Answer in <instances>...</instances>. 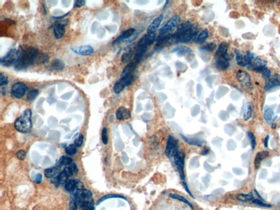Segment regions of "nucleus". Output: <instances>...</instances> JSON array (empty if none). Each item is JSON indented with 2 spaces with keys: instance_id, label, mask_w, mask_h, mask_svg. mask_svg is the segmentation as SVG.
<instances>
[{
  "instance_id": "f257e3e1",
  "label": "nucleus",
  "mask_w": 280,
  "mask_h": 210,
  "mask_svg": "<svg viewBox=\"0 0 280 210\" xmlns=\"http://www.w3.org/2000/svg\"><path fill=\"white\" fill-rule=\"evenodd\" d=\"M68 210H95L92 193L84 188L71 193Z\"/></svg>"
},
{
  "instance_id": "f03ea898",
  "label": "nucleus",
  "mask_w": 280,
  "mask_h": 210,
  "mask_svg": "<svg viewBox=\"0 0 280 210\" xmlns=\"http://www.w3.org/2000/svg\"><path fill=\"white\" fill-rule=\"evenodd\" d=\"M39 54L40 52L38 49L32 47H29L25 50H22L14 66L15 70L20 71L26 70L34 65L37 61Z\"/></svg>"
},
{
  "instance_id": "7ed1b4c3",
  "label": "nucleus",
  "mask_w": 280,
  "mask_h": 210,
  "mask_svg": "<svg viewBox=\"0 0 280 210\" xmlns=\"http://www.w3.org/2000/svg\"><path fill=\"white\" fill-rule=\"evenodd\" d=\"M198 35L197 28L190 22L182 24L179 27L172 38L176 43H188Z\"/></svg>"
},
{
  "instance_id": "20e7f679",
  "label": "nucleus",
  "mask_w": 280,
  "mask_h": 210,
  "mask_svg": "<svg viewBox=\"0 0 280 210\" xmlns=\"http://www.w3.org/2000/svg\"><path fill=\"white\" fill-rule=\"evenodd\" d=\"M32 112L30 109H26L22 116L19 117L14 123L15 129L20 132L26 133L32 128Z\"/></svg>"
},
{
  "instance_id": "39448f33",
  "label": "nucleus",
  "mask_w": 280,
  "mask_h": 210,
  "mask_svg": "<svg viewBox=\"0 0 280 210\" xmlns=\"http://www.w3.org/2000/svg\"><path fill=\"white\" fill-rule=\"evenodd\" d=\"M22 52V48L20 46L18 49L12 48L5 56L1 58V64L7 67L15 66Z\"/></svg>"
},
{
  "instance_id": "423d86ee",
  "label": "nucleus",
  "mask_w": 280,
  "mask_h": 210,
  "mask_svg": "<svg viewBox=\"0 0 280 210\" xmlns=\"http://www.w3.org/2000/svg\"><path fill=\"white\" fill-rule=\"evenodd\" d=\"M179 152L178 140L172 137L171 135H168L166 150H165L166 155L169 158L172 159Z\"/></svg>"
},
{
  "instance_id": "0eeeda50",
  "label": "nucleus",
  "mask_w": 280,
  "mask_h": 210,
  "mask_svg": "<svg viewBox=\"0 0 280 210\" xmlns=\"http://www.w3.org/2000/svg\"><path fill=\"white\" fill-rule=\"evenodd\" d=\"M185 154L184 152H180L179 153L172 158V160L179 171V176L182 182L186 181V176L184 172Z\"/></svg>"
},
{
  "instance_id": "6e6552de",
  "label": "nucleus",
  "mask_w": 280,
  "mask_h": 210,
  "mask_svg": "<svg viewBox=\"0 0 280 210\" xmlns=\"http://www.w3.org/2000/svg\"><path fill=\"white\" fill-rule=\"evenodd\" d=\"M27 86L25 83L17 82L14 83L12 87V96L17 99H21L26 93Z\"/></svg>"
},
{
  "instance_id": "1a4fd4ad",
  "label": "nucleus",
  "mask_w": 280,
  "mask_h": 210,
  "mask_svg": "<svg viewBox=\"0 0 280 210\" xmlns=\"http://www.w3.org/2000/svg\"><path fill=\"white\" fill-rule=\"evenodd\" d=\"M181 18L179 16H173L168 20L166 24L160 30L159 34H168L172 30L175 28L177 25L181 22Z\"/></svg>"
},
{
  "instance_id": "9d476101",
  "label": "nucleus",
  "mask_w": 280,
  "mask_h": 210,
  "mask_svg": "<svg viewBox=\"0 0 280 210\" xmlns=\"http://www.w3.org/2000/svg\"><path fill=\"white\" fill-rule=\"evenodd\" d=\"M65 188L66 191L72 193L77 190L83 189L84 188V184L82 182L78 180L71 179L68 180L65 183Z\"/></svg>"
},
{
  "instance_id": "9b49d317",
  "label": "nucleus",
  "mask_w": 280,
  "mask_h": 210,
  "mask_svg": "<svg viewBox=\"0 0 280 210\" xmlns=\"http://www.w3.org/2000/svg\"><path fill=\"white\" fill-rule=\"evenodd\" d=\"M71 50L77 54L82 56H90L94 53V48L90 45H82L80 47H73L70 48Z\"/></svg>"
},
{
  "instance_id": "f8f14e48",
  "label": "nucleus",
  "mask_w": 280,
  "mask_h": 210,
  "mask_svg": "<svg viewBox=\"0 0 280 210\" xmlns=\"http://www.w3.org/2000/svg\"><path fill=\"white\" fill-rule=\"evenodd\" d=\"M155 33L153 34H147L144 35L141 40L138 41L137 45V47H143L147 48L148 46L152 45L155 40Z\"/></svg>"
},
{
  "instance_id": "ddd939ff",
  "label": "nucleus",
  "mask_w": 280,
  "mask_h": 210,
  "mask_svg": "<svg viewBox=\"0 0 280 210\" xmlns=\"http://www.w3.org/2000/svg\"><path fill=\"white\" fill-rule=\"evenodd\" d=\"M280 86V75L275 74L266 79L265 82V89L269 91L277 86Z\"/></svg>"
},
{
  "instance_id": "4468645a",
  "label": "nucleus",
  "mask_w": 280,
  "mask_h": 210,
  "mask_svg": "<svg viewBox=\"0 0 280 210\" xmlns=\"http://www.w3.org/2000/svg\"><path fill=\"white\" fill-rule=\"evenodd\" d=\"M237 79L240 84L246 86L250 84V77L247 72L240 70L237 73Z\"/></svg>"
},
{
  "instance_id": "2eb2a0df",
  "label": "nucleus",
  "mask_w": 280,
  "mask_h": 210,
  "mask_svg": "<svg viewBox=\"0 0 280 210\" xmlns=\"http://www.w3.org/2000/svg\"><path fill=\"white\" fill-rule=\"evenodd\" d=\"M138 63L135 60L131 61L127 66L124 68L121 75V78L127 77L130 76L134 75V71L138 65Z\"/></svg>"
},
{
  "instance_id": "dca6fc26",
  "label": "nucleus",
  "mask_w": 280,
  "mask_h": 210,
  "mask_svg": "<svg viewBox=\"0 0 280 210\" xmlns=\"http://www.w3.org/2000/svg\"><path fill=\"white\" fill-rule=\"evenodd\" d=\"M267 64V61L261 57H256L248 64V68L252 70H256L260 67L265 66Z\"/></svg>"
},
{
  "instance_id": "f3484780",
  "label": "nucleus",
  "mask_w": 280,
  "mask_h": 210,
  "mask_svg": "<svg viewBox=\"0 0 280 210\" xmlns=\"http://www.w3.org/2000/svg\"><path fill=\"white\" fill-rule=\"evenodd\" d=\"M116 117L118 120H127L130 118V112L128 109H126L125 107H120L119 109H117L116 112Z\"/></svg>"
},
{
  "instance_id": "a211bd4d",
  "label": "nucleus",
  "mask_w": 280,
  "mask_h": 210,
  "mask_svg": "<svg viewBox=\"0 0 280 210\" xmlns=\"http://www.w3.org/2000/svg\"><path fill=\"white\" fill-rule=\"evenodd\" d=\"M164 15H159L157 18L154 19L153 20V22L148 26L147 30V34H153L155 33V32L157 31V29L161 25V22L162 20L163 19Z\"/></svg>"
},
{
  "instance_id": "6ab92c4d",
  "label": "nucleus",
  "mask_w": 280,
  "mask_h": 210,
  "mask_svg": "<svg viewBox=\"0 0 280 210\" xmlns=\"http://www.w3.org/2000/svg\"><path fill=\"white\" fill-rule=\"evenodd\" d=\"M128 86L127 79L124 78H121L118 81H117L113 87V90L116 94H120L124 89Z\"/></svg>"
},
{
  "instance_id": "aec40b11",
  "label": "nucleus",
  "mask_w": 280,
  "mask_h": 210,
  "mask_svg": "<svg viewBox=\"0 0 280 210\" xmlns=\"http://www.w3.org/2000/svg\"><path fill=\"white\" fill-rule=\"evenodd\" d=\"M192 52V50L189 47H188L187 46H184V45L178 46L177 47L174 48L171 50V52L176 53L177 55L179 57L183 56L184 55L186 54L188 52Z\"/></svg>"
},
{
  "instance_id": "412c9836",
  "label": "nucleus",
  "mask_w": 280,
  "mask_h": 210,
  "mask_svg": "<svg viewBox=\"0 0 280 210\" xmlns=\"http://www.w3.org/2000/svg\"><path fill=\"white\" fill-rule=\"evenodd\" d=\"M209 36V30L207 29H205L200 34H198L194 38V42L197 44H202L204 43L206 40Z\"/></svg>"
},
{
  "instance_id": "4be33fe9",
  "label": "nucleus",
  "mask_w": 280,
  "mask_h": 210,
  "mask_svg": "<svg viewBox=\"0 0 280 210\" xmlns=\"http://www.w3.org/2000/svg\"><path fill=\"white\" fill-rule=\"evenodd\" d=\"M61 167L58 165H55L54 167L52 168L46 169L45 171V176L48 178H51L58 175L59 173Z\"/></svg>"
},
{
  "instance_id": "5701e85b",
  "label": "nucleus",
  "mask_w": 280,
  "mask_h": 210,
  "mask_svg": "<svg viewBox=\"0 0 280 210\" xmlns=\"http://www.w3.org/2000/svg\"><path fill=\"white\" fill-rule=\"evenodd\" d=\"M228 49V45L227 43L225 42H222L217 51V57L218 58H220L225 56L227 54Z\"/></svg>"
},
{
  "instance_id": "b1692460",
  "label": "nucleus",
  "mask_w": 280,
  "mask_h": 210,
  "mask_svg": "<svg viewBox=\"0 0 280 210\" xmlns=\"http://www.w3.org/2000/svg\"><path fill=\"white\" fill-rule=\"evenodd\" d=\"M269 155V153L266 151H263L258 153V154L256 155L255 161H254V166L256 169H258L259 168L260 165L261 164V161L262 160L268 157Z\"/></svg>"
},
{
  "instance_id": "393cba45",
  "label": "nucleus",
  "mask_w": 280,
  "mask_h": 210,
  "mask_svg": "<svg viewBox=\"0 0 280 210\" xmlns=\"http://www.w3.org/2000/svg\"><path fill=\"white\" fill-rule=\"evenodd\" d=\"M65 68V64L62 60L54 59L50 65V68L53 71H62Z\"/></svg>"
},
{
  "instance_id": "a878e982",
  "label": "nucleus",
  "mask_w": 280,
  "mask_h": 210,
  "mask_svg": "<svg viewBox=\"0 0 280 210\" xmlns=\"http://www.w3.org/2000/svg\"><path fill=\"white\" fill-rule=\"evenodd\" d=\"M216 67L220 71H224L227 69L229 66V63L228 60L223 58H218L216 61Z\"/></svg>"
},
{
  "instance_id": "bb28decb",
  "label": "nucleus",
  "mask_w": 280,
  "mask_h": 210,
  "mask_svg": "<svg viewBox=\"0 0 280 210\" xmlns=\"http://www.w3.org/2000/svg\"><path fill=\"white\" fill-rule=\"evenodd\" d=\"M172 37L173 35L172 34H159L155 41L158 45H161L169 41L171 38H172Z\"/></svg>"
},
{
  "instance_id": "cd10ccee",
  "label": "nucleus",
  "mask_w": 280,
  "mask_h": 210,
  "mask_svg": "<svg viewBox=\"0 0 280 210\" xmlns=\"http://www.w3.org/2000/svg\"><path fill=\"white\" fill-rule=\"evenodd\" d=\"M168 196H169L170 198H171L172 199L177 200L179 201H180L181 202H182V203L186 204V205L190 207L191 209H194L193 205L187 199H186L184 197H183V196L179 195V194H173V193H170L168 195Z\"/></svg>"
},
{
  "instance_id": "c85d7f7f",
  "label": "nucleus",
  "mask_w": 280,
  "mask_h": 210,
  "mask_svg": "<svg viewBox=\"0 0 280 210\" xmlns=\"http://www.w3.org/2000/svg\"><path fill=\"white\" fill-rule=\"evenodd\" d=\"M65 33V27L56 24L54 28V34L55 37L57 40H60V38L64 36Z\"/></svg>"
},
{
  "instance_id": "c756f323",
  "label": "nucleus",
  "mask_w": 280,
  "mask_h": 210,
  "mask_svg": "<svg viewBox=\"0 0 280 210\" xmlns=\"http://www.w3.org/2000/svg\"><path fill=\"white\" fill-rule=\"evenodd\" d=\"M181 137L184 139V140L189 144L190 145H193V146H202L204 144V142L202 140H200L199 139H195V138H188L187 137L184 136L183 135H181Z\"/></svg>"
},
{
  "instance_id": "7c9ffc66",
  "label": "nucleus",
  "mask_w": 280,
  "mask_h": 210,
  "mask_svg": "<svg viewBox=\"0 0 280 210\" xmlns=\"http://www.w3.org/2000/svg\"><path fill=\"white\" fill-rule=\"evenodd\" d=\"M236 63L240 66L242 67H245L246 66H248V61L247 59L246 56H243L242 54L238 53L237 54L236 58Z\"/></svg>"
},
{
  "instance_id": "2f4dec72",
  "label": "nucleus",
  "mask_w": 280,
  "mask_h": 210,
  "mask_svg": "<svg viewBox=\"0 0 280 210\" xmlns=\"http://www.w3.org/2000/svg\"><path fill=\"white\" fill-rule=\"evenodd\" d=\"M111 198H120V199H124V200H125L126 201H127V199L126 198V197H125L123 195H120V194H107V195H105V196H102L101 199H100L99 200V201H98L97 203H96V205H99L100 203L103 202L104 201H105V200H107V199H111Z\"/></svg>"
},
{
  "instance_id": "473e14b6",
  "label": "nucleus",
  "mask_w": 280,
  "mask_h": 210,
  "mask_svg": "<svg viewBox=\"0 0 280 210\" xmlns=\"http://www.w3.org/2000/svg\"><path fill=\"white\" fill-rule=\"evenodd\" d=\"M273 116H274V112H273V109L268 106H266L265 108L264 118L266 122H268V123L270 124L273 121Z\"/></svg>"
},
{
  "instance_id": "72a5a7b5",
  "label": "nucleus",
  "mask_w": 280,
  "mask_h": 210,
  "mask_svg": "<svg viewBox=\"0 0 280 210\" xmlns=\"http://www.w3.org/2000/svg\"><path fill=\"white\" fill-rule=\"evenodd\" d=\"M256 71L259 73H261L262 77L264 78L268 79L271 76V72L268 68H266L265 66L260 67L256 70Z\"/></svg>"
},
{
  "instance_id": "f704fd0d",
  "label": "nucleus",
  "mask_w": 280,
  "mask_h": 210,
  "mask_svg": "<svg viewBox=\"0 0 280 210\" xmlns=\"http://www.w3.org/2000/svg\"><path fill=\"white\" fill-rule=\"evenodd\" d=\"M253 195L252 193H250L248 194H241L238 196V199L242 202H247L248 201L253 200Z\"/></svg>"
},
{
  "instance_id": "c9c22d12",
  "label": "nucleus",
  "mask_w": 280,
  "mask_h": 210,
  "mask_svg": "<svg viewBox=\"0 0 280 210\" xmlns=\"http://www.w3.org/2000/svg\"><path fill=\"white\" fill-rule=\"evenodd\" d=\"M49 60V57L48 55L44 52H42L39 54L36 63L38 64H44L48 63Z\"/></svg>"
},
{
  "instance_id": "e433bc0d",
  "label": "nucleus",
  "mask_w": 280,
  "mask_h": 210,
  "mask_svg": "<svg viewBox=\"0 0 280 210\" xmlns=\"http://www.w3.org/2000/svg\"><path fill=\"white\" fill-rule=\"evenodd\" d=\"M61 166H67L68 165L71 164L73 163V160L71 158L66 157V156H63L60 158V159L59 160V161L58 162Z\"/></svg>"
},
{
  "instance_id": "4c0bfd02",
  "label": "nucleus",
  "mask_w": 280,
  "mask_h": 210,
  "mask_svg": "<svg viewBox=\"0 0 280 210\" xmlns=\"http://www.w3.org/2000/svg\"><path fill=\"white\" fill-rule=\"evenodd\" d=\"M252 111H253V109H252V105L250 104H247L246 108L245 109L244 113H243V118L245 120H248L252 116Z\"/></svg>"
},
{
  "instance_id": "58836bf2",
  "label": "nucleus",
  "mask_w": 280,
  "mask_h": 210,
  "mask_svg": "<svg viewBox=\"0 0 280 210\" xmlns=\"http://www.w3.org/2000/svg\"><path fill=\"white\" fill-rule=\"evenodd\" d=\"M56 177L60 184H62L65 183L67 182V181L68 180V178L69 177L68 176V175L64 172V171H62Z\"/></svg>"
},
{
  "instance_id": "ea45409f",
  "label": "nucleus",
  "mask_w": 280,
  "mask_h": 210,
  "mask_svg": "<svg viewBox=\"0 0 280 210\" xmlns=\"http://www.w3.org/2000/svg\"><path fill=\"white\" fill-rule=\"evenodd\" d=\"M132 57V50L131 49H129L127 52L124 53L122 57V61L123 63H126L129 61Z\"/></svg>"
},
{
  "instance_id": "a19ab883",
  "label": "nucleus",
  "mask_w": 280,
  "mask_h": 210,
  "mask_svg": "<svg viewBox=\"0 0 280 210\" xmlns=\"http://www.w3.org/2000/svg\"><path fill=\"white\" fill-rule=\"evenodd\" d=\"M39 94V91L37 89L30 91L27 95V100L29 101H32L37 98L38 95Z\"/></svg>"
},
{
  "instance_id": "79ce46f5",
  "label": "nucleus",
  "mask_w": 280,
  "mask_h": 210,
  "mask_svg": "<svg viewBox=\"0 0 280 210\" xmlns=\"http://www.w3.org/2000/svg\"><path fill=\"white\" fill-rule=\"evenodd\" d=\"M65 152L68 155H73L77 153V147L75 144H71L65 148Z\"/></svg>"
},
{
  "instance_id": "37998d69",
  "label": "nucleus",
  "mask_w": 280,
  "mask_h": 210,
  "mask_svg": "<svg viewBox=\"0 0 280 210\" xmlns=\"http://www.w3.org/2000/svg\"><path fill=\"white\" fill-rule=\"evenodd\" d=\"M217 45L215 43H211L207 45H205L204 47H202L200 48V50L202 51H206L208 52H213L214 49L216 48Z\"/></svg>"
},
{
  "instance_id": "c03bdc74",
  "label": "nucleus",
  "mask_w": 280,
  "mask_h": 210,
  "mask_svg": "<svg viewBox=\"0 0 280 210\" xmlns=\"http://www.w3.org/2000/svg\"><path fill=\"white\" fill-rule=\"evenodd\" d=\"M84 140V136L82 134H79L78 136L74 140V143L77 147H81L82 146Z\"/></svg>"
},
{
  "instance_id": "a18cd8bd",
  "label": "nucleus",
  "mask_w": 280,
  "mask_h": 210,
  "mask_svg": "<svg viewBox=\"0 0 280 210\" xmlns=\"http://www.w3.org/2000/svg\"><path fill=\"white\" fill-rule=\"evenodd\" d=\"M101 139L103 143L106 145L108 143V137H107V128H104L102 131Z\"/></svg>"
},
{
  "instance_id": "49530a36",
  "label": "nucleus",
  "mask_w": 280,
  "mask_h": 210,
  "mask_svg": "<svg viewBox=\"0 0 280 210\" xmlns=\"http://www.w3.org/2000/svg\"><path fill=\"white\" fill-rule=\"evenodd\" d=\"M247 135H248V137L250 140L251 146H252V149L253 150H254L255 146H256V138H255V136L252 132H250V131L247 132Z\"/></svg>"
},
{
  "instance_id": "de8ad7c7",
  "label": "nucleus",
  "mask_w": 280,
  "mask_h": 210,
  "mask_svg": "<svg viewBox=\"0 0 280 210\" xmlns=\"http://www.w3.org/2000/svg\"><path fill=\"white\" fill-rule=\"evenodd\" d=\"M9 82L8 78L7 76H6L2 74V73H0V86H2L4 85L7 84Z\"/></svg>"
},
{
  "instance_id": "09e8293b",
  "label": "nucleus",
  "mask_w": 280,
  "mask_h": 210,
  "mask_svg": "<svg viewBox=\"0 0 280 210\" xmlns=\"http://www.w3.org/2000/svg\"><path fill=\"white\" fill-rule=\"evenodd\" d=\"M252 203L254 204H256L257 205H259L260 206L262 207H271L272 206L270 205H269V204H264V203H263V201H261V200H253L252 201Z\"/></svg>"
},
{
  "instance_id": "8fccbe9b",
  "label": "nucleus",
  "mask_w": 280,
  "mask_h": 210,
  "mask_svg": "<svg viewBox=\"0 0 280 210\" xmlns=\"http://www.w3.org/2000/svg\"><path fill=\"white\" fill-rule=\"evenodd\" d=\"M17 156L20 160H24L26 157V153L24 150H19V152H17Z\"/></svg>"
},
{
  "instance_id": "3c124183",
  "label": "nucleus",
  "mask_w": 280,
  "mask_h": 210,
  "mask_svg": "<svg viewBox=\"0 0 280 210\" xmlns=\"http://www.w3.org/2000/svg\"><path fill=\"white\" fill-rule=\"evenodd\" d=\"M86 4V1L81 0V1H76L74 3V7L80 8Z\"/></svg>"
},
{
  "instance_id": "603ef678",
  "label": "nucleus",
  "mask_w": 280,
  "mask_h": 210,
  "mask_svg": "<svg viewBox=\"0 0 280 210\" xmlns=\"http://www.w3.org/2000/svg\"><path fill=\"white\" fill-rule=\"evenodd\" d=\"M140 34H141V32H138V33L135 34V35H134V36H133V37L129 38V39H127V40H125V41H124V42H126V43H131V42L134 41H135V40H136V39L137 38V37H138V36H139V35H140Z\"/></svg>"
},
{
  "instance_id": "864d4df0",
  "label": "nucleus",
  "mask_w": 280,
  "mask_h": 210,
  "mask_svg": "<svg viewBox=\"0 0 280 210\" xmlns=\"http://www.w3.org/2000/svg\"><path fill=\"white\" fill-rule=\"evenodd\" d=\"M182 184H183V187L184 188V189H185V191H187V193L189 194V195H191V197L192 198H194L193 195H192V194H191V191H190V190H189V188H188V185H187L186 181H184V182H182Z\"/></svg>"
},
{
  "instance_id": "5fc2aeb1",
  "label": "nucleus",
  "mask_w": 280,
  "mask_h": 210,
  "mask_svg": "<svg viewBox=\"0 0 280 210\" xmlns=\"http://www.w3.org/2000/svg\"><path fill=\"white\" fill-rule=\"evenodd\" d=\"M68 24V20L67 19H66V20H61V21H59V22H58V23H56V24L57 25H60V26H63L65 27V26H67Z\"/></svg>"
},
{
  "instance_id": "6e6d98bb",
  "label": "nucleus",
  "mask_w": 280,
  "mask_h": 210,
  "mask_svg": "<svg viewBox=\"0 0 280 210\" xmlns=\"http://www.w3.org/2000/svg\"><path fill=\"white\" fill-rule=\"evenodd\" d=\"M68 166V167L71 169V170L72 171V172L74 173H77L78 172V168H77L76 165L75 164H74V163H72L71 164L68 165V166Z\"/></svg>"
},
{
  "instance_id": "4d7b16f0",
  "label": "nucleus",
  "mask_w": 280,
  "mask_h": 210,
  "mask_svg": "<svg viewBox=\"0 0 280 210\" xmlns=\"http://www.w3.org/2000/svg\"><path fill=\"white\" fill-rule=\"evenodd\" d=\"M42 181V175L41 173H38L35 177V179L34 181L35 183L39 184Z\"/></svg>"
},
{
  "instance_id": "13d9d810",
  "label": "nucleus",
  "mask_w": 280,
  "mask_h": 210,
  "mask_svg": "<svg viewBox=\"0 0 280 210\" xmlns=\"http://www.w3.org/2000/svg\"><path fill=\"white\" fill-rule=\"evenodd\" d=\"M212 77H211V76L208 77L207 79H206V81L207 83V86H209L210 88H212Z\"/></svg>"
},
{
  "instance_id": "bf43d9fd",
  "label": "nucleus",
  "mask_w": 280,
  "mask_h": 210,
  "mask_svg": "<svg viewBox=\"0 0 280 210\" xmlns=\"http://www.w3.org/2000/svg\"><path fill=\"white\" fill-rule=\"evenodd\" d=\"M202 91V87L201 86V84H198L197 86V95H198V97H200L199 96H200Z\"/></svg>"
},
{
  "instance_id": "052dcab7",
  "label": "nucleus",
  "mask_w": 280,
  "mask_h": 210,
  "mask_svg": "<svg viewBox=\"0 0 280 210\" xmlns=\"http://www.w3.org/2000/svg\"><path fill=\"white\" fill-rule=\"evenodd\" d=\"M70 13V12H68V13H67L66 14H64V15H63V16H60V17H52L53 19H57V20H58V19H63V18H65V17H67V15H68V14H69Z\"/></svg>"
},
{
  "instance_id": "680f3d73",
  "label": "nucleus",
  "mask_w": 280,
  "mask_h": 210,
  "mask_svg": "<svg viewBox=\"0 0 280 210\" xmlns=\"http://www.w3.org/2000/svg\"><path fill=\"white\" fill-rule=\"evenodd\" d=\"M269 136H267L265 139V142H264V146L266 148L268 147V141H269Z\"/></svg>"
},
{
  "instance_id": "e2e57ef3",
  "label": "nucleus",
  "mask_w": 280,
  "mask_h": 210,
  "mask_svg": "<svg viewBox=\"0 0 280 210\" xmlns=\"http://www.w3.org/2000/svg\"><path fill=\"white\" fill-rule=\"evenodd\" d=\"M254 192H255V193H256V194L257 195V196L258 197H259V199H261V200H263V201H264V199H263V198H261V195L259 194V193H258V191H256V189H254Z\"/></svg>"
},
{
  "instance_id": "0e129e2a",
  "label": "nucleus",
  "mask_w": 280,
  "mask_h": 210,
  "mask_svg": "<svg viewBox=\"0 0 280 210\" xmlns=\"http://www.w3.org/2000/svg\"><path fill=\"white\" fill-rule=\"evenodd\" d=\"M43 11H44V13H45V14H46V13H47V11H46V8H45V4H43Z\"/></svg>"
},
{
  "instance_id": "69168bd1",
  "label": "nucleus",
  "mask_w": 280,
  "mask_h": 210,
  "mask_svg": "<svg viewBox=\"0 0 280 210\" xmlns=\"http://www.w3.org/2000/svg\"><path fill=\"white\" fill-rule=\"evenodd\" d=\"M168 2H169L168 1H166V3L165 4L164 6L163 7V9H164L166 7V6L168 5Z\"/></svg>"
},
{
  "instance_id": "338daca9",
  "label": "nucleus",
  "mask_w": 280,
  "mask_h": 210,
  "mask_svg": "<svg viewBox=\"0 0 280 210\" xmlns=\"http://www.w3.org/2000/svg\"><path fill=\"white\" fill-rule=\"evenodd\" d=\"M279 204H280V203H279Z\"/></svg>"
}]
</instances>
